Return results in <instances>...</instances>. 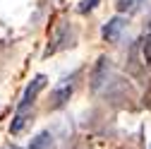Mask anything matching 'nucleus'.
<instances>
[{
	"mask_svg": "<svg viewBox=\"0 0 151 149\" xmlns=\"http://www.w3.org/2000/svg\"><path fill=\"white\" fill-rule=\"evenodd\" d=\"M144 3H146V0H137V5H134V12H137V10H142V7H144Z\"/></svg>",
	"mask_w": 151,
	"mask_h": 149,
	"instance_id": "nucleus-14",
	"label": "nucleus"
},
{
	"mask_svg": "<svg viewBox=\"0 0 151 149\" xmlns=\"http://www.w3.org/2000/svg\"><path fill=\"white\" fill-rule=\"evenodd\" d=\"M67 46H74V29L65 22V24H60L58 29H55L53 39L48 41V48L43 51V58H50L53 53H58V51H63Z\"/></svg>",
	"mask_w": 151,
	"mask_h": 149,
	"instance_id": "nucleus-4",
	"label": "nucleus"
},
{
	"mask_svg": "<svg viewBox=\"0 0 151 149\" xmlns=\"http://www.w3.org/2000/svg\"><path fill=\"white\" fill-rule=\"evenodd\" d=\"M99 3H101V0H82V12H91V10H96L99 7Z\"/></svg>",
	"mask_w": 151,
	"mask_h": 149,
	"instance_id": "nucleus-11",
	"label": "nucleus"
},
{
	"mask_svg": "<svg viewBox=\"0 0 151 149\" xmlns=\"http://www.w3.org/2000/svg\"><path fill=\"white\" fill-rule=\"evenodd\" d=\"M144 106L151 108V80L146 82V91H144Z\"/></svg>",
	"mask_w": 151,
	"mask_h": 149,
	"instance_id": "nucleus-12",
	"label": "nucleus"
},
{
	"mask_svg": "<svg viewBox=\"0 0 151 149\" xmlns=\"http://www.w3.org/2000/svg\"><path fill=\"white\" fill-rule=\"evenodd\" d=\"M144 58H142V41H134L129 46V53H127V72L132 74L134 80L144 82Z\"/></svg>",
	"mask_w": 151,
	"mask_h": 149,
	"instance_id": "nucleus-5",
	"label": "nucleus"
},
{
	"mask_svg": "<svg viewBox=\"0 0 151 149\" xmlns=\"http://www.w3.org/2000/svg\"><path fill=\"white\" fill-rule=\"evenodd\" d=\"M72 91H74V82L65 80V84H60L58 89L50 91V99H48V108L50 111H60L70 99H72Z\"/></svg>",
	"mask_w": 151,
	"mask_h": 149,
	"instance_id": "nucleus-6",
	"label": "nucleus"
},
{
	"mask_svg": "<svg viewBox=\"0 0 151 149\" xmlns=\"http://www.w3.org/2000/svg\"><path fill=\"white\" fill-rule=\"evenodd\" d=\"M110 72H113V63H110V58H108V55H101V58L93 63L91 74H89V89L93 91V94H99L103 87H108V82L113 80Z\"/></svg>",
	"mask_w": 151,
	"mask_h": 149,
	"instance_id": "nucleus-3",
	"label": "nucleus"
},
{
	"mask_svg": "<svg viewBox=\"0 0 151 149\" xmlns=\"http://www.w3.org/2000/svg\"><path fill=\"white\" fill-rule=\"evenodd\" d=\"M72 149H91V140H89V137H84V140H79L77 144H74Z\"/></svg>",
	"mask_w": 151,
	"mask_h": 149,
	"instance_id": "nucleus-13",
	"label": "nucleus"
},
{
	"mask_svg": "<svg viewBox=\"0 0 151 149\" xmlns=\"http://www.w3.org/2000/svg\"><path fill=\"white\" fill-rule=\"evenodd\" d=\"M134 5H137V0H115V7H118V12L134 10Z\"/></svg>",
	"mask_w": 151,
	"mask_h": 149,
	"instance_id": "nucleus-10",
	"label": "nucleus"
},
{
	"mask_svg": "<svg viewBox=\"0 0 151 149\" xmlns=\"http://www.w3.org/2000/svg\"><path fill=\"white\" fill-rule=\"evenodd\" d=\"M149 149H151V147H149Z\"/></svg>",
	"mask_w": 151,
	"mask_h": 149,
	"instance_id": "nucleus-17",
	"label": "nucleus"
},
{
	"mask_svg": "<svg viewBox=\"0 0 151 149\" xmlns=\"http://www.w3.org/2000/svg\"><path fill=\"white\" fill-rule=\"evenodd\" d=\"M142 58H144V65L149 67L151 65V29L146 31L144 41H142Z\"/></svg>",
	"mask_w": 151,
	"mask_h": 149,
	"instance_id": "nucleus-9",
	"label": "nucleus"
},
{
	"mask_svg": "<svg viewBox=\"0 0 151 149\" xmlns=\"http://www.w3.org/2000/svg\"><path fill=\"white\" fill-rule=\"evenodd\" d=\"M10 149H17V147H10Z\"/></svg>",
	"mask_w": 151,
	"mask_h": 149,
	"instance_id": "nucleus-16",
	"label": "nucleus"
},
{
	"mask_svg": "<svg viewBox=\"0 0 151 149\" xmlns=\"http://www.w3.org/2000/svg\"><path fill=\"white\" fill-rule=\"evenodd\" d=\"M125 27H127V20L122 14H115V17H110V20L103 24L101 34H103V39L108 43H115V41H120V34L125 31Z\"/></svg>",
	"mask_w": 151,
	"mask_h": 149,
	"instance_id": "nucleus-7",
	"label": "nucleus"
},
{
	"mask_svg": "<svg viewBox=\"0 0 151 149\" xmlns=\"http://www.w3.org/2000/svg\"><path fill=\"white\" fill-rule=\"evenodd\" d=\"M43 87H46V74H36V77L27 84L24 94H22V101L17 103L14 118H12V123H10V132H12V135L22 132L24 125L31 120V108H34V101H36V96H39L41 91H43Z\"/></svg>",
	"mask_w": 151,
	"mask_h": 149,
	"instance_id": "nucleus-1",
	"label": "nucleus"
},
{
	"mask_svg": "<svg viewBox=\"0 0 151 149\" xmlns=\"http://www.w3.org/2000/svg\"><path fill=\"white\" fill-rule=\"evenodd\" d=\"M53 142H55V137H53L50 130H41V132L31 140L29 149H50V147H53Z\"/></svg>",
	"mask_w": 151,
	"mask_h": 149,
	"instance_id": "nucleus-8",
	"label": "nucleus"
},
{
	"mask_svg": "<svg viewBox=\"0 0 151 149\" xmlns=\"http://www.w3.org/2000/svg\"><path fill=\"white\" fill-rule=\"evenodd\" d=\"M146 27H149V29H151V17H149V24H146Z\"/></svg>",
	"mask_w": 151,
	"mask_h": 149,
	"instance_id": "nucleus-15",
	"label": "nucleus"
},
{
	"mask_svg": "<svg viewBox=\"0 0 151 149\" xmlns=\"http://www.w3.org/2000/svg\"><path fill=\"white\" fill-rule=\"evenodd\" d=\"M106 99L113 106H132V101L137 99V94H134V87H132L127 80L113 77L108 82V87H106Z\"/></svg>",
	"mask_w": 151,
	"mask_h": 149,
	"instance_id": "nucleus-2",
	"label": "nucleus"
}]
</instances>
